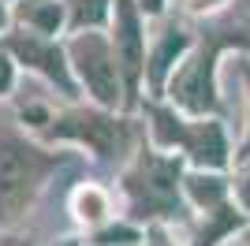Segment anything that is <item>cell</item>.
<instances>
[{
    "mask_svg": "<svg viewBox=\"0 0 250 246\" xmlns=\"http://www.w3.org/2000/svg\"><path fill=\"white\" fill-rule=\"evenodd\" d=\"M138 4H142V15H146L149 22H153V19H161V15H168V11L176 8L172 0H138Z\"/></svg>",
    "mask_w": 250,
    "mask_h": 246,
    "instance_id": "obj_22",
    "label": "cell"
},
{
    "mask_svg": "<svg viewBox=\"0 0 250 246\" xmlns=\"http://www.w3.org/2000/svg\"><path fill=\"white\" fill-rule=\"evenodd\" d=\"M235 52H250L247 26H220V30L209 26V30H202L198 45L179 63V71L172 75L161 101L176 104L179 112H187V116H228L224 67L220 63L228 56H235Z\"/></svg>",
    "mask_w": 250,
    "mask_h": 246,
    "instance_id": "obj_5",
    "label": "cell"
},
{
    "mask_svg": "<svg viewBox=\"0 0 250 246\" xmlns=\"http://www.w3.org/2000/svg\"><path fill=\"white\" fill-rule=\"evenodd\" d=\"M71 71L79 79L83 101H94L101 108H120L127 112V82L116 60V45L108 30H71L63 38Z\"/></svg>",
    "mask_w": 250,
    "mask_h": 246,
    "instance_id": "obj_6",
    "label": "cell"
},
{
    "mask_svg": "<svg viewBox=\"0 0 250 246\" xmlns=\"http://www.w3.org/2000/svg\"><path fill=\"white\" fill-rule=\"evenodd\" d=\"M15 26V15H11V0H0V38Z\"/></svg>",
    "mask_w": 250,
    "mask_h": 246,
    "instance_id": "obj_23",
    "label": "cell"
},
{
    "mask_svg": "<svg viewBox=\"0 0 250 246\" xmlns=\"http://www.w3.org/2000/svg\"><path fill=\"white\" fill-rule=\"evenodd\" d=\"M250 227V216L243 213L235 198L228 205H217V209H209V213H194L187 224L179 227L183 231V243L187 246H224V243H235Z\"/></svg>",
    "mask_w": 250,
    "mask_h": 246,
    "instance_id": "obj_10",
    "label": "cell"
},
{
    "mask_svg": "<svg viewBox=\"0 0 250 246\" xmlns=\"http://www.w3.org/2000/svg\"><path fill=\"white\" fill-rule=\"evenodd\" d=\"M0 246H38V239H34V231L8 227V231H0Z\"/></svg>",
    "mask_w": 250,
    "mask_h": 246,
    "instance_id": "obj_21",
    "label": "cell"
},
{
    "mask_svg": "<svg viewBox=\"0 0 250 246\" xmlns=\"http://www.w3.org/2000/svg\"><path fill=\"white\" fill-rule=\"evenodd\" d=\"M231 4H235V0H179V11H183V15H190L194 22H202V19L213 22V19H220Z\"/></svg>",
    "mask_w": 250,
    "mask_h": 246,
    "instance_id": "obj_19",
    "label": "cell"
},
{
    "mask_svg": "<svg viewBox=\"0 0 250 246\" xmlns=\"http://www.w3.org/2000/svg\"><path fill=\"white\" fill-rule=\"evenodd\" d=\"M38 138L49 145H63L75 153L90 157L101 168H124L135 149L146 142V123L135 112H120V108H101L94 101H56L49 123H45Z\"/></svg>",
    "mask_w": 250,
    "mask_h": 246,
    "instance_id": "obj_3",
    "label": "cell"
},
{
    "mask_svg": "<svg viewBox=\"0 0 250 246\" xmlns=\"http://www.w3.org/2000/svg\"><path fill=\"white\" fill-rule=\"evenodd\" d=\"M146 246H187L176 235V227H146Z\"/></svg>",
    "mask_w": 250,
    "mask_h": 246,
    "instance_id": "obj_20",
    "label": "cell"
},
{
    "mask_svg": "<svg viewBox=\"0 0 250 246\" xmlns=\"http://www.w3.org/2000/svg\"><path fill=\"white\" fill-rule=\"evenodd\" d=\"M235 79L243 86V101H247V116H243V138H239V153L235 157H250V52H235Z\"/></svg>",
    "mask_w": 250,
    "mask_h": 246,
    "instance_id": "obj_17",
    "label": "cell"
},
{
    "mask_svg": "<svg viewBox=\"0 0 250 246\" xmlns=\"http://www.w3.org/2000/svg\"><path fill=\"white\" fill-rule=\"evenodd\" d=\"M228 175H231V198H235V205L250 216V157H235Z\"/></svg>",
    "mask_w": 250,
    "mask_h": 246,
    "instance_id": "obj_18",
    "label": "cell"
},
{
    "mask_svg": "<svg viewBox=\"0 0 250 246\" xmlns=\"http://www.w3.org/2000/svg\"><path fill=\"white\" fill-rule=\"evenodd\" d=\"M142 246H146V243H142Z\"/></svg>",
    "mask_w": 250,
    "mask_h": 246,
    "instance_id": "obj_25",
    "label": "cell"
},
{
    "mask_svg": "<svg viewBox=\"0 0 250 246\" xmlns=\"http://www.w3.org/2000/svg\"><path fill=\"white\" fill-rule=\"evenodd\" d=\"M67 213H71L75 227L86 235V231L104 227L108 220H116V216H124V205H120L116 186L97 183V179H83V183L71 190V198H67Z\"/></svg>",
    "mask_w": 250,
    "mask_h": 246,
    "instance_id": "obj_11",
    "label": "cell"
},
{
    "mask_svg": "<svg viewBox=\"0 0 250 246\" xmlns=\"http://www.w3.org/2000/svg\"><path fill=\"white\" fill-rule=\"evenodd\" d=\"M19 60H15V52L8 49V41L0 38V104H11L15 101V90H19Z\"/></svg>",
    "mask_w": 250,
    "mask_h": 246,
    "instance_id": "obj_16",
    "label": "cell"
},
{
    "mask_svg": "<svg viewBox=\"0 0 250 246\" xmlns=\"http://www.w3.org/2000/svg\"><path fill=\"white\" fill-rule=\"evenodd\" d=\"M194 19L183 11H168L161 19L149 22V60H146V97H165L172 75L179 71V63L190 56V49L198 45Z\"/></svg>",
    "mask_w": 250,
    "mask_h": 246,
    "instance_id": "obj_9",
    "label": "cell"
},
{
    "mask_svg": "<svg viewBox=\"0 0 250 246\" xmlns=\"http://www.w3.org/2000/svg\"><path fill=\"white\" fill-rule=\"evenodd\" d=\"M83 243L86 246H142L146 243V227L135 224L131 216H116L97 231H86Z\"/></svg>",
    "mask_w": 250,
    "mask_h": 246,
    "instance_id": "obj_14",
    "label": "cell"
},
{
    "mask_svg": "<svg viewBox=\"0 0 250 246\" xmlns=\"http://www.w3.org/2000/svg\"><path fill=\"white\" fill-rule=\"evenodd\" d=\"M71 157L75 149L49 145L22 127L11 104H0V231L22 227L52 175L71 164Z\"/></svg>",
    "mask_w": 250,
    "mask_h": 246,
    "instance_id": "obj_1",
    "label": "cell"
},
{
    "mask_svg": "<svg viewBox=\"0 0 250 246\" xmlns=\"http://www.w3.org/2000/svg\"><path fill=\"white\" fill-rule=\"evenodd\" d=\"M239 243H243V246H250V227H247V231L239 235Z\"/></svg>",
    "mask_w": 250,
    "mask_h": 246,
    "instance_id": "obj_24",
    "label": "cell"
},
{
    "mask_svg": "<svg viewBox=\"0 0 250 246\" xmlns=\"http://www.w3.org/2000/svg\"><path fill=\"white\" fill-rule=\"evenodd\" d=\"M71 11V30H108L116 0H63Z\"/></svg>",
    "mask_w": 250,
    "mask_h": 246,
    "instance_id": "obj_15",
    "label": "cell"
},
{
    "mask_svg": "<svg viewBox=\"0 0 250 246\" xmlns=\"http://www.w3.org/2000/svg\"><path fill=\"white\" fill-rule=\"evenodd\" d=\"M187 168L190 164L183 157L165 153L146 138L135 149V157L116 172V194L124 216H131L142 227H183L194 216L183 190Z\"/></svg>",
    "mask_w": 250,
    "mask_h": 246,
    "instance_id": "obj_2",
    "label": "cell"
},
{
    "mask_svg": "<svg viewBox=\"0 0 250 246\" xmlns=\"http://www.w3.org/2000/svg\"><path fill=\"white\" fill-rule=\"evenodd\" d=\"M138 116L146 123V138L157 149L183 157L190 168L231 172L239 142L231 138V127L224 116H187L161 97H146L138 104Z\"/></svg>",
    "mask_w": 250,
    "mask_h": 246,
    "instance_id": "obj_4",
    "label": "cell"
},
{
    "mask_svg": "<svg viewBox=\"0 0 250 246\" xmlns=\"http://www.w3.org/2000/svg\"><path fill=\"white\" fill-rule=\"evenodd\" d=\"M4 41L15 52L22 75H30L42 86H49V93H56L60 101H83V90H79V79L71 71V56H67L63 38H49V34L11 26L4 34Z\"/></svg>",
    "mask_w": 250,
    "mask_h": 246,
    "instance_id": "obj_7",
    "label": "cell"
},
{
    "mask_svg": "<svg viewBox=\"0 0 250 246\" xmlns=\"http://www.w3.org/2000/svg\"><path fill=\"white\" fill-rule=\"evenodd\" d=\"M116 45V60L127 82V112L138 116V104L146 101V60H149V19L142 15L138 0H116L112 22H108Z\"/></svg>",
    "mask_w": 250,
    "mask_h": 246,
    "instance_id": "obj_8",
    "label": "cell"
},
{
    "mask_svg": "<svg viewBox=\"0 0 250 246\" xmlns=\"http://www.w3.org/2000/svg\"><path fill=\"white\" fill-rule=\"evenodd\" d=\"M183 190H187L190 213H209V209L231 202V175L228 172H209V168H187Z\"/></svg>",
    "mask_w": 250,
    "mask_h": 246,
    "instance_id": "obj_13",
    "label": "cell"
},
{
    "mask_svg": "<svg viewBox=\"0 0 250 246\" xmlns=\"http://www.w3.org/2000/svg\"><path fill=\"white\" fill-rule=\"evenodd\" d=\"M15 26L49 38H67L71 34V11L63 0H11Z\"/></svg>",
    "mask_w": 250,
    "mask_h": 246,
    "instance_id": "obj_12",
    "label": "cell"
}]
</instances>
